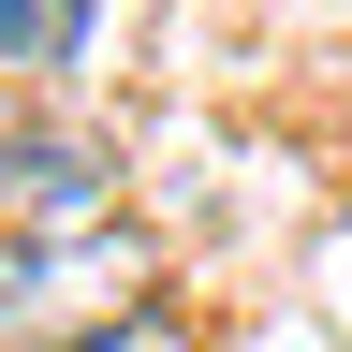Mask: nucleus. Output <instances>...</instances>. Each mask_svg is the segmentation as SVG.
<instances>
[{
  "label": "nucleus",
  "mask_w": 352,
  "mask_h": 352,
  "mask_svg": "<svg viewBox=\"0 0 352 352\" xmlns=\"http://www.w3.org/2000/svg\"><path fill=\"white\" fill-rule=\"evenodd\" d=\"M132 294H147V235H132L118 206H103V220H44V235H0V338L88 323V308L132 323Z\"/></svg>",
  "instance_id": "obj_1"
},
{
  "label": "nucleus",
  "mask_w": 352,
  "mask_h": 352,
  "mask_svg": "<svg viewBox=\"0 0 352 352\" xmlns=\"http://www.w3.org/2000/svg\"><path fill=\"white\" fill-rule=\"evenodd\" d=\"M74 44H88V0H0V59L15 74H59Z\"/></svg>",
  "instance_id": "obj_2"
},
{
  "label": "nucleus",
  "mask_w": 352,
  "mask_h": 352,
  "mask_svg": "<svg viewBox=\"0 0 352 352\" xmlns=\"http://www.w3.org/2000/svg\"><path fill=\"white\" fill-rule=\"evenodd\" d=\"M74 352H191V338H176V323H147V308H132V323H88Z\"/></svg>",
  "instance_id": "obj_3"
}]
</instances>
